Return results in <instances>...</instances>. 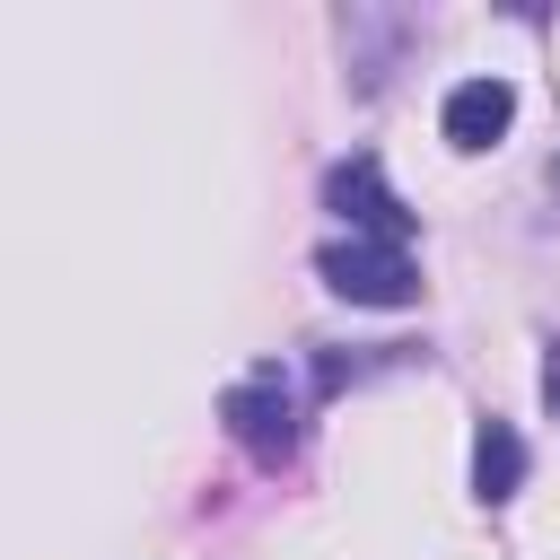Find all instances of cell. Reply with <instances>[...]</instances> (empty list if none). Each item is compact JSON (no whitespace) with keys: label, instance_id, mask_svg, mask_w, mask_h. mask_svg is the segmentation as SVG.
Instances as JSON below:
<instances>
[{"label":"cell","instance_id":"277c9868","mask_svg":"<svg viewBox=\"0 0 560 560\" xmlns=\"http://www.w3.org/2000/svg\"><path fill=\"white\" fill-rule=\"evenodd\" d=\"M508 122H516V88L508 79H464L455 96H446V114H438V131H446V149H490V140H508Z\"/></svg>","mask_w":560,"mask_h":560},{"label":"cell","instance_id":"6da1fadb","mask_svg":"<svg viewBox=\"0 0 560 560\" xmlns=\"http://www.w3.org/2000/svg\"><path fill=\"white\" fill-rule=\"evenodd\" d=\"M315 271H324V289L350 298V306H411V298H420L411 254H402V245H376V236H341V245H324Z\"/></svg>","mask_w":560,"mask_h":560},{"label":"cell","instance_id":"7a4b0ae2","mask_svg":"<svg viewBox=\"0 0 560 560\" xmlns=\"http://www.w3.org/2000/svg\"><path fill=\"white\" fill-rule=\"evenodd\" d=\"M228 429H236V446L254 455V464H289L298 455V402H289V385H280V368H254L245 385H228Z\"/></svg>","mask_w":560,"mask_h":560},{"label":"cell","instance_id":"3957f363","mask_svg":"<svg viewBox=\"0 0 560 560\" xmlns=\"http://www.w3.org/2000/svg\"><path fill=\"white\" fill-rule=\"evenodd\" d=\"M324 210L350 219V236H376V245H402V236H411V210L394 201V184H385L376 158H341V166L324 175Z\"/></svg>","mask_w":560,"mask_h":560},{"label":"cell","instance_id":"5b68a950","mask_svg":"<svg viewBox=\"0 0 560 560\" xmlns=\"http://www.w3.org/2000/svg\"><path fill=\"white\" fill-rule=\"evenodd\" d=\"M516 481H525V438L508 420H481V438H472V499L499 508V499H516Z\"/></svg>","mask_w":560,"mask_h":560},{"label":"cell","instance_id":"52a82bcc","mask_svg":"<svg viewBox=\"0 0 560 560\" xmlns=\"http://www.w3.org/2000/svg\"><path fill=\"white\" fill-rule=\"evenodd\" d=\"M551 184H560V166H551Z\"/></svg>","mask_w":560,"mask_h":560},{"label":"cell","instance_id":"8992f818","mask_svg":"<svg viewBox=\"0 0 560 560\" xmlns=\"http://www.w3.org/2000/svg\"><path fill=\"white\" fill-rule=\"evenodd\" d=\"M542 402L560 411V341H551V359H542Z\"/></svg>","mask_w":560,"mask_h":560}]
</instances>
